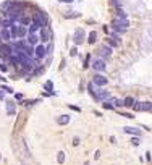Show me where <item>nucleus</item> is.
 I'll use <instances>...</instances> for the list:
<instances>
[{
    "label": "nucleus",
    "instance_id": "22",
    "mask_svg": "<svg viewBox=\"0 0 152 165\" xmlns=\"http://www.w3.org/2000/svg\"><path fill=\"white\" fill-rule=\"evenodd\" d=\"M133 108H134L136 112H141V110H142V102H134Z\"/></svg>",
    "mask_w": 152,
    "mask_h": 165
},
{
    "label": "nucleus",
    "instance_id": "32",
    "mask_svg": "<svg viewBox=\"0 0 152 165\" xmlns=\"http://www.w3.org/2000/svg\"><path fill=\"white\" fill-rule=\"evenodd\" d=\"M3 99V92H0V100Z\"/></svg>",
    "mask_w": 152,
    "mask_h": 165
},
{
    "label": "nucleus",
    "instance_id": "25",
    "mask_svg": "<svg viewBox=\"0 0 152 165\" xmlns=\"http://www.w3.org/2000/svg\"><path fill=\"white\" fill-rule=\"evenodd\" d=\"M107 42H108V46H112V47H117V46H118V42L113 41V39H107Z\"/></svg>",
    "mask_w": 152,
    "mask_h": 165
},
{
    "label": "nucleus",
    "instance_id": "9",
    "mask_svg": "<svg viewBox=\"0 0 152 165\" xmlns=\"http://www.w3.org/2000/svg\"><path fill=\"white\" fill-rule=\"evenodd\" d=\"M18 25L20 26H23V28H28V26H31V23H33V20H31V18L29 16H21L20 20L16 21Z\"/></svg>",
    "mask_w": 152,
    "mask_h": 165
},
{
    "label": "nucleus",
    "instance_id": "26",
    "mask_svg": "<svg viewBox=\"0 0 152 165\" xmlns=\"http://www.w3.org/2000/svg\"><path fill=\"white\" fill-rule=\"evenodd\" d=\"M65 16L66 18H76V16H79V13H65Z\"/></svg>",
    "mask_w": 152,
    "mask_h": 165
},
{
    "label": "nucleus",
    "instance_id": "19",
    "mask_svg": "<svg viewBox=\"0 0 152 165\" xmlns=\"http://www.w3.org/2000/svg\"><path fill=\"white\" fill-rule=\"evenodd\" d=\"M110 102H113L112 104L113 107H121V105H123V100H120V99H112Z\"/></svg>",
    "mask_w": 152,
    "mask_h": 165
},
{
    "label": "nucleus",
    "instance_id": "5",
    "mask_svg": "<svg viewBox=\"0 0 152 165\" xmlns=\"http://www.w3.org/2000/svg\"><path fill=\"white\" fill-rule=\"evenodd\" d=\"M26 37H28V41H26V42H28L29 46L36 47L37 44H41V41H39V34H37V33H34V34H33V33H29Z\"/></svg>",
    "mask_w": 152,
    "mask_h": 165
},
{
    "label": "nucleus",
    "instance_id": "15",
    "mask_svg": "<svg viewBox=\"0 0 152 165\" xmlns=\"http://www.w3.org/2000/svg\"><path fill=\"white\" fill-rule=\"evenodd\" d=\"M125 131L130 133V134H136V136H141V131H139V130H136V128H130V126H126V128H125Z\"/></svg>",
    "mask_w": 152,
    "mask_h": 165
},
{
    "label": "nucleus",
    "instance_id": "31",
    "mask_svg": "<svg viewBox=\"0 0 152 165\" xmlns=\"http://www.w3.org/2000/svg\"><path fill=\"white\" fill-rule=\"evenodd\" d=\"M60 2H63V3H71L73 0H60Z\"/></svg>",
    "mask_w": 152,
    "mask_h": 165
},
{
    "label": "nucleus",
    "instance_id": "3",
    "mask_svg": "<svg viewBox=\"0 0 152 165\" xmlns=\"http://www.w3.org/2000/svg\"><path fill=\"white\" fill-rule=\"evenodd\" d=\"M34 57H36V60H42L44 57H47V47L44 44H37L34 47Z\"/></svg>",
    "mask_w": 152,
    "mask_h": 165
},
{
    "label": "nucleus",
    "instance_id": "10",
    "mask_svg": "<svg viewBox=\"0 0 152 165\" xmlns=\"http://www.w3.org/2000/svg\"><path fill=\"white\" fill-rule=\"evenodd\" d=\"M12 5H13V2H12V0H7L5 3H2V5H0V12H2V13H7L10 8H12Z\"/></svg>",
    "mask_w": 152,
    "mask_h": 165
},
{
    "label": "nucleus",
    "instance_id": "2",
    "mask_svg": "<svg viewBox=\"0 0 152 165\" xmlns=\"http://www.w3.org/2000/svg\"><path fill=\"white\" fill-rule=\"evenodd\" d=\"M39 41H41V44H45V42H50V41H52V31H50L49 26H44V28H41Z\"/></svg>",
    "mask_w": 152,
    "mask_h": 165
},
{
    "label": "nucleus",
    "instance_id": "29",
    "mask_svg": "<svg viewBox=\"0 0 152 165\" xmlns=\"http://www.w3.org/2000/svg\"><path fill=\"white\" fill-rule=\"evenodd\" d=\"M73 144H74V146L79 144V138H74V139H73Z\"/></svg>",
    "mask_w": 152,
    "mask_h": 165
},
{
    "label": "nucleus",
    "instance_id": "18",
    "mask_svg": "<svg viewBox=\"0 0 152 165\" xmlns=\"http://www.w3.org/2000/svg\"><path fill=\"white\" fill-rule=\"evenodd\" d=\"M142 110L152 112V104H151V102H142Z\"/></svg>",
    "mask_w": 152,
    "mask_h": 165
},
{
    "label": "nucleus",
    "instance_id": "30",
    "mask_svg": "<svg viewBox=\"0 0 152 165\" xmlns=\"http://www.w3.org/2000/svg\"><path fill=\"white\" fill-rule=\"evenodd\" d=\"M3 89H5V91H7V92H13V89H12V87H8V86H5Z\"/></svg>",
    "mask_w": 152,
    "mask_h": 165
},
{
    "label": "nucleus",
    "instance_id": "17",
    "mask_svg": "<svg viewBox=\"0 0 152 165\" xmlns=\"http://www.w3.org/2000/svg\"><path fill=\"white\" fill-rule=\"evenodd\" d=\"M112 54V49L110 47H102V49H100V55H102V57H105V55H110Z\"/></svg>",
    "mask_w": 152,
    "mask_h": 165
},
{
    "label": "nucleus",
    "instance_id": "33",
    "mask_svg": "<svg viewBox=\"0 0 152 165\" xmlns=\"http://www.w3.org/2000/svg\"><path fill=\"white\" fill-rule=\"evenodd\" d=\"M84 165H89V164H87V162H86V164H84Z\"/></svg>",
    "mask_w": 152,
    "mask_h": 165
},
{
    "label": "nucleus",
    "instance_id": "13",
    "mask_svg": "<svg viewBox=\"0 0 152 165\" xmlns=\"http://www.w3.org/2000/svg\"><path fill=\"white\" fill-rule=\"evenodd\" d=\"M58 125H66L68 121H70V115H62V117H58Z\"/></svg>",
    "mask_w": 152,
    "mask_h": 165
},
{
    "label": "nucleus",
    "instance_id": "16",
    "mask_svg": "<svg viewBox=\"0 0 152 165\" xmlns=\"http://www.w3.org/2000/svg\"><path fill=\"white\" fill-rule=\"evenodd\" d=\"M37 31H41V26L36 25V23H31V26H29V33H37Z\"/></svg>",
    "mask_w": 152,
    "mask_h": 165
},
{
    "label": "nucleus",
    "instance_id": "20",
    "mask_svg": "<svg viewBox=\"0 0 152 165\" xmlns=\"http://www.w3.org/2000/svg\"><path fill=\"white\" fill-rule=\"evenodd\" d=\"M112 25H113V29H115V31H118V33H125V31H126V29H125V28H121V26H120V25H117L115 21H113Z\"/></svg>",
    "mask_w": 152,
    "mask_h": 165
},
{
    "label": "nucleus",
    "instance_id": "1",
    "mask_svg": "<svg viewBox=\"0 0 152 165\" xmlns=\"http://www.w3.org/2000/svg\"><path fill=\"white\" fill-rule=\"evenodd\" d=\"M10 34H12V39H16V41H21L23 37L28 36V29L23 28V26H16L13 25L12 28H10Z\"/></svg>",
    "mask_w": 152,
    "mask_h": 165
},
{
    "label": "nucleus",
    "instance_id": "8",
    "mask_svg": "<svg viewBox=\"0 0 152 165\" xmlns=\"http://www.w3.org/2000/svg\"><path fill=\"white\" fill-rule=\"evenodd\" d=\"M10 39H12L10 29H2V28H0V41H2V42H8Z\"/></svg>",
    "mask_w": 152,
    "mask_h": 165
},
{
    "label": "nucleus",
    "instance_id": "23",
    "mask_svg": "<svg viewBox=\"0 0 152 165\" xmlns=\"http://www.w3.org/2000/svg\"><path fill=\"white\" fill-rule=\"evenodd\" d=\"M45 89H47L49 92L54 91V84H52V81H47V82H45Z\"/></svg>",
    "mask_w": 152,
    "mask_h": 165
},
{
    "label": "nucleus",
    "instance_id": "27",
    "mask_svg": "<svg viewBox=\"0 0 152 165\" xmlns=\"http://www.w3.org/2000/svg\"><path fill=\"white\" fill-rule=\"evenodd\" d=\"M0 70H2V71H7V65H5V63H0Z\"/></svg>",
    "mask_w": 152,
    "mask_h": 165
},
{
    "label": "nucleus",
    "instance_id": "24",
    "mask_svg": "<svg viewBox=\"0 0 152 165\" xmlns=\"http://www.w3.org/2000/svg\"><path fill=\"white\" fill-rule=\"evenodd\" d=\"M58 164H63L65 162V152H58Z\"/></svg>",
    "mask_w": 152,
    "mask_h": 165
},
{
    "label": "nucleus",
    "instance_id": "28",
    "mask_svg": "<svg viewBox=\"0 0 152 165\" xmlns=\"http://www.w3.org/2000/svg\"><path fill=\"white\" fill-rule=\"evenodd\" d=\"M133 142H134V146H138V144H139V138H138V136L133 138Z\"/></svg>",
    "mask_w": 152,
    "mask_h": 165
},
{
    "label": "nucleus",
    "instance_id": "6",
    "mask_svg": "<svg viewBox=\"0 0 152 165\" xmlns=\"http://www.w3.org/2000/svg\"><path fill=\"white\" fill-rule=\"evenodd\" d=\"M92 68H94L95 71H104L105 70V60H104V58H97V60H94Z\"/></svg>",
    "mask_w": 152,
    "mask_h": 165
},
{
    "label": "nucleus",
    "instance_id": "7",
    "mask_svg": "<svg viewBox=\"0 0 152 165\" xmlns=\"http://www.w3.org/2000/svg\"><path fill=\"white\" fill-rule=\"evenodd\" d=\"M105 84H107V78L102 76V74H95L94 76V86L102 87V86H105Z\"/></svg>",
    "mask_w": 152,
    "mask_h": 165
},
{
    "label": "nucleus",
    "instance_id": "4",
    "mask_svg": "<svg viewBox=\"0 0 152 165\" xmlns=\"http://www.w3.org/2000/svg\"><path fill=\"white\" fill-rule=\"evenodd\" d=\"M12 54H13V47L12 46H8V44H2V46H0V57L2 58L7 60Z\"/></svg>",
    "mask_w": 152,
    "mask_h": 165
},
{
    "label": "nucleus",
    "instance_id": "21",
    "mask_svg": "<svg viewBox=\"0 0 152 165\" xmlns=\"http://www.w3.org/2000/svg\"><path fill=\"white\" fill-rule=\"evenodd\" d=\"M95 37H97V34H95L94 31H92V33L89 34V39H87V42H89V44H94V41H95Z\"/></svg>",
    "mask_w": 152,
    "mask_h": 165
},
{
    "label": "nucleus",
    "instance_id": "11",
    "mask_svg": "<svg viewBox=\"0 0 152 165\" xmlns=\"http://www.w3.org/2000/svg\"><path fill=\"white\" fill-rule=\"evenodd\" d=\"M15 110H16V107H15V102H12V100H7V112H8V115H13V113H15Z\"/></svg>",
    "mask_w": 152,
    "mask_h": 165
},
{
    "label": "nucleus",
    "instance_id": "14",
    "mask_svg": "<svg viewBox=\"0 0 152 165\" xmlns=\"http://www.w3.org/2000/svg\"><path fill=\"white\" fill-rule=\"evenodd\" d=\"M134 102H136V100L133 99V97H128V99H125V100H123V105H125V107H130V108H133Z\"/></svg>",
    "mask_w": 152,
    "mask_h": 165
},
{
    "label": "nucleus",
    "instance_id": "12",
    "mask_svg": "<svg viewBox=\"0 0 152 165\" xmlns=\"http://www.w3.org/2000/svg\"><path fill=\"white\" fill-rule=\"evenodd\" d=\"M82 37H84V33L82 31H76V34H74V44H79V42H82Z\"/></svg>",
    "mask_w": 152,
    "mask_h": 165
}]
</instances>
